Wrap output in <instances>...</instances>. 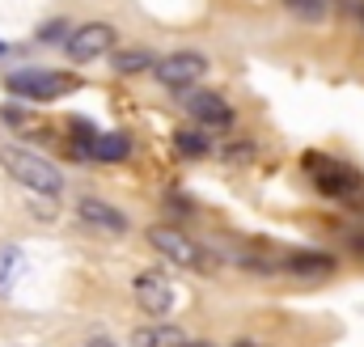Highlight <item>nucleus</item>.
<instances>
[{"mask_svg": "<svg viewBox=\"0 0 364 347\" xmlns=\"http://www.w3.org/2000/svg\"><path fill=\"white\" fill-rule=\"evenodd\" d=\"M0 166H4V174H9L13 182H21V186L34 191V195H60V191H64V174L55 170L51 161L26 153V149H13V144L0 149Z\"/></svg>", "mask_w": 364, "mask_h": 347, "instance_id": "nucleus-1", "label": "nucleus"}, {"mask_svg": "<svg viewBox=\"0 0 364 347\" xmlns=\"http://www.w3.org/2000/svg\"><path fill=\"white\" fill-rule=\"evenodd\" d=\"M114 38H119L114 26H106V21H90V26H81V30L68 34L64 51H68L73 64H93V60H102V55L114 51Z\"/></svg>", "mask_w": 364, "mask_h": 347, "instance_id": "nucleus-2", "label": "nucleus"}, {"mask_svg": "<svg viewBox=\"0 0 364 347\" xmlns=\"http://www.w3.org/2000/svg\"><path fill=\"white\" fill-rule=\"evenodd\" d=\"M4 85H9V93H17V97L51 102V97H64L73 89V81L68 77H55V73H43V68H21V73H9Z\"/></svg>", "mask_w": 364, "mask_h": 347, "instance_id": "nucleus-3", "label": "nucleus"}, {"mask_svg": "<svg viewBox=\"0 0 364 347\" xmlns=\"http://www.w3.org/2000/svg\"><path fill=\"white\" fill-rule=\"evenodd\" d=\"M305 170H309L314 186H318L322 195H335V199L360 186V174L352 170V166H343V161H335V157H318V153H309V157H305Z\"/></svg>", "mask_w": 364, "mask_h": 347, "instance_id": "nucleus-4", "label": "nucleus"}, {"mask_svg": "<svg viewBox=\"0 0 364 347\" xmlns=\"http://www.w3.org/2000/svg\"><path fill=\"white\" fill-rule=\"evenodd\" d=\"M149 242H153V250H157L161 259H170L174 267H186V271H199V267H203V250H199L186 233L170 229V225L149 229Z\"/></svg>", "mask_w": 364, "mask_h": 347, "instance_id": "nucleus-5", "label": "nucleus"}, {"mask_svg": "<svg viewBox=\"0 0 364 347\" xmlns=\"http://www.w3.org/2000/svg\"><path fill=\"white\" fill-rule=\"evenodd\" d=\"M203 73H208V60L195 55V51H174V55H166V60L153 64V77L166 89H191Z\"/></svg>", "mask_w": 364, "mask_h": 347, "instance_id": "nucleus-6", "label": "nucleus"}, {"mask_svg": "<svg viewBox=\"0 0 364 347\" xmlns=\"http://www.w3.org/2000/svg\"><path fill=\"white\" fill-rule=\"evenodd\" d=\"M132 292H136V301H140V309L149 318H166L174 309V284L161 271H140L136 284H132Z\"/></svg>", "mask_w": 364, "mask_h": 347, "instance_id": "nucleus-7", "label": "nucleus"}, {"mask_svg": "<svg viewBox=\"0 0 364 347\" xmlns=\"http://www.w3.org/2000/svg\"><path fill=\"white\" fill-rule=\"evenodd\" d=\"M77 216H81L85 225H93V229H102V233H127V216H123V212H114L110 203L93 199V195H81Z\"/></svg>", "mask_w": 364, "mask_h": 347, "instance_id": "nucleus-8", "label": "nucleus"}, {"mask_svg": "<svg viewBox=\"0 0 364 347\" xmlns=\"http://www.w3.org/2000/svg\"><path fill=\"white\" fill-rule=\"evenodd\" d=\"M186 110H191V119H195V123H203V127H229V123H233L229 102H225V97H216V93H191Z\"/></svg>", "mask_w": 364, "mask_h": 347, "instance_id": "nucleus-9", "label": "nucleus"}, {"mask_svg": "<svg viewBox=\"0 0 364 347\" xmlns=\"http://www.w3.org/2000/svg\"><path fill=\"white\" fill-rule=\"evenodd\" d=\"M279 267L292 271V275H301V279H318V275H331L335 271V259L331 255H318V250H301V255L279 259Z\"/></svg>", "mask_w": 364, "mask_h": 347, "instance_id": "nucleus-10", "label": "nucleus"}, {"mask_svg": "<svg viewBox=\"0 0 364 347\" xmlns=\"http://www.w3.org/2000/svg\"><path fill=\"white\" fill-rule=\"evenodd\" d=\"M127 153H132V140L123 132H106V136L90 140V157H97V161H123Z\"/></svg>", "mask_w": 364, "mask_h": 347, "instance_id": "nucleus-11", "label": "nucleus"}, {"mask_svg": "<svg viewBox=\"0 0 364 347\" xmlns=\"http://www.w3.org/2000/svg\"><path fill=\"white\" fill-rule=\"evenodd\" d=\"M136 347H182V331L178 326H144L132 335Z\"/></svg>", "mask_w": 364, "mask_h": 347, "instance_id": "nucleus-12", "label": "nucleus"}, {"mask_svg": "<svg viewBox=\"0 0 364 347\" xmlns=\"http://www.w3.org/2000/svg\"><path fill=\"white\" fill-rule=\"evenodd\" d=\"M21 271H26V255H21L17 246H4V250H0V292H9Z\"/></svg>", "mask_w": 364, "mask_h": 347, "instance_id": "nucleus-13", "label": "nucleus"}, {"mask_svg": "<svg viewBox=\"0 0 364 347\" xmlns=\"http://www.w3.org/2000/svg\"><path fill=\"white\" fill-rule=\"evenodd\" d=\"M157 64L153 51H119L114 55V73H149Z\"/></svg>", "mask_w": 364, "mask_h": 347, "instance_id": "nucleus-14", "label": "nucleus"}, {"mask_svg": "<svg viewBox=\"0 0 364 347\" xmlns=\"http://www.w3.org/2000/svg\"><path fill=\"white\" fill-rule=\"evenodd\" d=\"M174 149H178L182 157H208L212 144H208L199 132H178V136H174Z\"/></svg>", "mask_w": 364, "mask_h": 347, "instance_id": "nucleus-15", "label": "nucleus"}, {"mask_svg": "<svg viewBox=\"0 0 364 347\" xmlns=\"http://www.w3.org/2000/svg\"><path fill=\"white\" fill-rule=\"evenodd\" d=\"M284 4H288L296 17H314V21L326 13V4H322V0H284Z\"/></svg>", "mask_w": 364, "mask_h": 347, "instance_id": "nucleus-16", "label": "nucleus"}, {"mask_svg": "<svg viewBox=\"0 0 364 347\" xmlns=\"http://www.w3.org/2000/svg\"><path fill=\"white\" fill-rule=\"evenodd\" d=\"M55 34H64V21H51V26H43V30H38V38H43V43H55Z\"/></svg>", "mask_w": 364, "mask_h": 347, "instance_id": "nucleus-17", "label": "nucleus"}, {"mask_svg": "<svg viewBox=\"0 0 364 347\" xmlns=\"http://www.w3.org/2000/svg\"><path fill=\"white\" fill-rule=\"evenodd\" d=\"M85 347H114V343H106V339H93V343H85Z\"/></svg>", "mask_w": 364, "mask_h": 347, "instance_id": "nucleus-18", "label": "nucleus"}, {"mask_svg": "<svg viewBox=\"0 0 364 347\" xmlns=\"http://www.w3.org/2000/svg\"><path fill=\"white\" fill-rule=\"evenodd\" d=\"M0 55H4V43H0Z\"/></svg>", "mask_w": 364, "mask_h": 347, "instance_id": "nucleus-19", "label": "nucleus"}, {"mask_svg": "<svg viewBox=\"0 0 364 347\" xmlns=\"http://www.w3.org/2000/svg\"><path fill=\"white\" fill-rule=\"evenodd\" d=\"M237 347H250V343H237Z\"/></svg>", "mask_w": 364, "mask_h": 347, "instance_id": "nucleus-20", "label": "nucleus"}]
</instances>
